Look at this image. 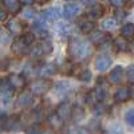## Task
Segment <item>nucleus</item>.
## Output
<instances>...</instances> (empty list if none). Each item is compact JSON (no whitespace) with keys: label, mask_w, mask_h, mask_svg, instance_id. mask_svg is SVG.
I'll return each instance as SVG.
<instances>
[{"label":"nucleus","mask_w":134,"mask_h":134,"mask_svg":"<svg viewBox=\"0 0 134 134\" xmlns=\"http://www.w3.org/2000/svg\"><path fill=\"white\" fill-rule=\"evenodd\" d=\"M88 54H90V47H88V44L85 40L78 39V38L71 39L69 44V57L71 59L83 60L86 57H88Z\"/></svg>","instance_id":"1"},{"label":"nucleus","mask_w":134,"mask_h":134,"mask_svg":"<svg viewBox=\"0 0 134 134\" xmlns=\"http://www.w3.org/2000/svg\"><path fill=\"white\" fill-rule=\"evenodd\" d=\"M51 81L46 79V78H42V79H36L34 81L30 86V93H32L34 95H43L46 94L50 88H51Z\"/></svg>","instance_id":"2"},{"label":"nucleus","mask_w":134,"mask_h":134,"mask_svg":"<svg viewBox=\"0 0 134 134\" xmlns=\"http://www.w3.org/2000/svg\"><path fill=\"white\" fill-rule=\"evenodd\" d=\"M51 52H52V44L50 42H42L38 46H35V48L31 51V55L34 58H40V57L48 55Z\"/></svg>","instance_id":"3"},{"label":"nucleus","mask_w":134,"mask_h":134,"mask_svg":"<svg viewBox=\"0 0 134 134\" xmlns=\"http://www.w3.org/2000/svg\"><path fill=\"white\" fill-rule=\"evenodd\" d=\"M8 85L11 86L12 90H21V88H24L26 86V79L23 75H19V74H11L7 79Z\"/></svg>","instance_id":"4"},{"label":"nucleus","mask_w":134,"mask_h":134,"mask_svg":"<svg viewBox=\"0 0 134 134\" xmlns=\"http://www.w3.org/2000/svg\"><path fill=\"white\" fill-rule=\"evenodd\" d=\"M63 121H67L72 117V106L69 103V102H62L58 107H57V111H55Z\"/></svg>","instance_id":"5"},{"label":"nucleus","mask_w":134,"mask_h":134,"mask_svg":"<svg viewBox=\"0 0 134 134\" xmlns=\"http://www.w3.org/2000/svg\"><path fill=\"white\" fill-rule=\"evenodd\" d=\"M78 14H79V5L75 4V3H67L64 7H63V16L66 19H74Z\"/></svg>","instance_id":"6"},{"label":"nucleus","mask_w":134,"mask_h":134,"mask_svg":"<svg viewBox=\"0 0 134 134\" xmlns=\"http://www.w3.org/2000/svg\"><path fill=\"white\" fill-rule=\"evenodd\" d=\"M110 64H111V59L106 55H99L94 60V66L98 71H106L110 67Z\"/></svg>","instance_id":"7"},{"label":"nucleus","mask_w":134,"mask_h":134,"mask_svg":"<svg viewBox=\"0 0 134 134\" xmlns=\"http://www.w3.org/2000/svg\"><path fill=\"white\" fill-rule=\"evenodd\" d=\"M4 129L8 131H19L21 129V122L19 117H11L7 118V121L4 122Z\"/></svg>","instance_id":"8"},{"label":"nucleus","mask_w":134,"mask_h":134,"mask_svg":"<svg viewBox=\"0 0 134 134\" xmlns=\"http://www.w3.org/2000/svg\"><path fill=\"white\" fill-rule=\"evenodd\" d=\"M34 102V99H32V93H23V94H20L19 98H18V106L21 107V109H27L32 105Z\"/></svg>","instance_id":"9"},{"label":"nucleus","mask_w":134,"mask_h":134,"mask_svg":"<svg viewBox=\"0 0 134 134\" xmlns=\"http://www.w3.org/2000/svg\"><path fill=\"white\" fill-rule=\"evenodd\" d=\"M122 79H124V69H122L121 66L114 67V69L111 70V72H110V81H111V83L118 85V83L122 82Z\"/></svg>","instance_id":"10"},{"label":"nucleus","mask_w":134,"mask_h":134,"mask_svg":"<svg viewBox=\"0 0 134 134\" xmlns=\"http://www.w3.org/2000/svg\"><path fill=\"white\" fill-rule=\"evenodd\" d=\"M130 97H131L130 88H127V87H119L114 94V99L117 102H126Z\"/></svg>","instance_id":"11"},{"label":"nucleus","mask_w":134,"mask_h":134,"mask_svg":"<svg viewBox=\"0 0 134 134\" xmlns=\"http://www.w3.org/2000/svg\"><path fill=\"white\" fill-rule=\"evenodd\" d=\"M55 72H57V66H55L54 63H46V64H43L40 69H39V71H38V74L40 76H51Z\"/></svg>","instance_id":"12"},{"label":"nucleus","mask_w":134,"mask_h":134,"mask_svg":"<svg viewBox=\"0 0 134 134\" xmlns=\"http://www.w3.org/2000/svg\"><path fill=\"white\" fill-rule=\"evenodd\" d=\"M7 27H8L9 32L14 34V35H21V32H23V24H21L19 20H16V19L9 20Z\"/></svg>","instance_id":"13"},{"label":"nucleus","mask_w":134,"mask_h":134,"mask_svg":"<svg viewBox=\"0 0 134 134\" xmlns=\"http://www.w3.org/2000/svg\"><path fill=\"white\" fill-rule=\"evenodd\" d=\"M47 122H48V125L52 127V129H55V130H58V129H60L62 126H63V119L57 114V113H52V114H50L48 115V118H47Z\"/></svg>","instance_id":"14"},{"label":"nucleus","mask_w":134,"mask_h":134,"mask_svg":"<svg viewBox=\"0 0 134 134\" xmlns=\"http://www.w3.org/2000/svg\"><path fill=\"white\" fill-rule=\"evenodd\" d=\"M121 36L125 38L126 40H133L134 39V24L126 23L121 28Z\"/></svg>","instance_id":"15"},{"label":"nucleus","mask_w":134,"mask_h":134,"mask_svg":"<svg viewBox=\"0 0 134 134\" xmlns=\"http://www.w3.org/2000/svg\"><path fill=\"white\" fill-rule=\"evenodd\" d=\"M103 15V7L100 4H94L87 9V16L90 19H98Z\"/></svg>","instance_id":"16"},{"label":"nucleus","mask_w":134,"mask_h":134,"mask_svg":"<svg viewBox=\"0 0 134 134\" xmlns=\"http://www.w3.org/2000/svg\"><path fill=\"white\" fill-rule=\"evenodd\" d=\"M27 51H28V46H27V44L21 40V39L16 40V42L12 44V52H14L15 55H24Z\"/></svg>","instance_id":"17"},{"label":"nucleus","mask_w":134,"mask_h":134,"mask_svg":"<svg viewBox=\"0 0 134 134\" xmlns=\"http://www.w3.org/2000/svg\"><path fill=\"white\" fill-rule=\"evenodd\" d=\"M20 0H4V5L11 14H18L20 11Z\"/></svg>","instance_id":"18"},{"label":"nucleus","mask_w":134,"mask_h":134,"mask_svg":"<svg viewBox=\"0 0 134 134\" xmlns=\"http://www.w3.org/2000/svg\"><path fill=\"white\" fill-rule=\"evenodd\" d=\"M106 40V35L100 31H95V32H90V42L93 44H102Z\"/></svg>","instance_id":"19"},{"label":"nucleus","mask_w":134,"mask_h":134,"mask_svg":"<svg viewBox=\"0 0 134 134\" xmlns=\"http://www.w3.org/2000/svg\"><path fill=\"white\" fill-rule=\"evenodd\" d=\"M43 16H44V19L48 20V21H57V19L59 18L58 8H47L43 12Z\"/></svg>","instance_id":"20"},{"label":"nucleus","mask_w":134,"mask_h":134,"mask_svg":"<svg viewBox=\"0 0 134 134\" xmlns=\"http://www.w3.org/2000/svg\"><path fill=\"white\" fill-rule=\"evenodd\" d=\"M78 27H79V30H81L83 34H90V32L94 31L95 24L93 23V21H81V23L78 24Z\"/></svg>","instance_id":"21"},{"label":"nucleus","mask_w":134,"mask_h":134,"mask_svg":"<svg viewBox=\"0 0 134 134\" xmlns=\"http://www.w3.org/2000/svg\"><path fill=\"white\" fill-rule=\"evenodd\" d=\"M34 34L40 38H47L48 36V31L46 30V27H43L42 23H36L34 26Z\"/></svg>","instance_id":"22"},{"label":"nucleus","mask_w":134,"mask_h":134,"mask_svg":"<svg viewBox=\"0 0 134 134\" xmlns=\"http://www.w3.org/2000/svg\"><path fill=\"white\" fill-rule=\"evenodd\" d=\"M114 43H115V47L118 51H127L129 50V44H127V40L125 38H122V36L117 38Z\"/></svg>","instance_id":"23"},{"label":"nucleus","mask_w":134,"mask_h":134,"mask_svg":"<svg viewBox=\"0 0 134 134\" xmlns=\"http://www.w3.org/2000/svg\"><path fill=\"white\" fill-rule=\"evenodd\" d=\"M115 26H117V20L113 19V18H111V19L109 18V19L103 20V23H102V27L106 28V30H113Z\"/></svg>","instance_id":"24"},{"label":"nucleus","mask_w":134,"mask_h":134,"mask_svg":"<svg viewBox=\"0 0 134 134\" xmlns=\"http://www.w3.org/2000/svg\"><path fill=\"white\" fill-rule=\"evenodd\" d=\"M26 134H43V130L40 129V126L34 124L26 129Z\"/></svg>","instance_id":"25"},{"label":"nucleus","mask_w":134,"mask_h":134,"mask_svg":"<svg viewBox=\"0 0 134 134\" xmlns=\"http://www.w3.org/2000/svg\"><path fill=\"white\" fill-rule=\"evenodd\" d=\"M125 121H126L127 125L134 126V109H130V110L126 111V114H125Z\"/></svg>","instance_id":"26"},{"label":"nucleus","mask_w":134,"mask_h":134,"mask_svg":"<svg viewBox=\"0 0 134 134\" xmlns=\"http://www.w3.org/2000/svg\"><path fill=\"white\" fill-rule=\"evenodd\" d=\"M21 40H23L27 46H31L35 40V36H34V34H23V36H21Z\"/></svg>","instance_id":"27"},{"label":"nucleus","mask_w":134,"mask_h":134,"mask_svg":"<svg viewBox=\"0 0 134 134\" xmlns=\"http://www.w3.org/2000/svg\"><path fill=\"white\" fill-rule=\"evenodd\" d=\"M109 2H110L111 5L115 7V8H122V7H125L127 4L129 0H109Z\"/></svg>","instance_id":"28"},{"label":"nucleus","mask_w":134,"mask_h":134,"mask_svg":"<svg viewBox=\"0 0 134 134\" xmlns=\"http://www.w3.org/2000/svg\"><path fill=\"white\" fill-rule=\"evenodd\" d=\"M79 79L83 81V82H90L91 81V72L88 71V70H83L79 74Z\"/></svg>","instance_id":"29"},{"label":"nucleus","mask_w":134,"mask_h":134,"mask_svg":"<svg viewBox=\"0 0 134 134\" xmlns=\"http://www.w3.org/2000/svg\"><path fill=\"white\" fill-rule=\"evenodd\" d=\"M126 75H127V79L130 83L134 85V64H130L126 70Z\"/></svg>","instance_id":"30"},{"label":"nucleus","mask_w":134,"mask_h":134,"mask_svg":"<svg viewBox=\"0 0 134 134\" xmlns=\"http://www.w3.org/2000/svg\"><path fill=\"white\" fill-rule=\"evenodd\" d=\"M57 87H58V91H59V93H67V91H69L70 85L66 83V82H60V83L57 85Z\"/></svg>","instance_id":"31"},{"label":"nucleus","mask_w":134,"mask_h":134,"mask_svg":"<svg viewBox=\"0 0 134 134\" xmlns=\"http://www.w3.org/2000/svg\"><path fill=\"white\" fill-rule=\"evenodd\" d=\"M70 134H88V131L83 127H72L70 130Z\"/></svg>","instance_id":"32"},{"label":"nucleus","mask_w":134,"mask_h":134,"mask_svg":"<svg viewBox=\"0 0 134 134\" xmlns=\"http://www.w3.org/2000/svg\"><path fill=\"white\" fill-rule=\"evenodd\" d=\"M0 42H2V43H8L9 42V38L5 35V32L2 31V30H0Z\"/></svg>","instance_id":"33"},{"label":"nucleus","mask_w":134,"mask_h":134,"mask_svg":"<svg viewBox=\"0 0 134 134\" xmlns=\"http://www.w3.org/2000/svg\"><path fill=\"white\" fill-rule=\"evenodd\" d=\"M5 121H7V114H5V111L0 109V122L3 124V122H5Z\"/></svg>","instance_id":"34"},{"label":"nucleus","mask_w":134,"mask_h":134,"mask_svg":"<svg viewBox=\"0 0 134 134\" xmlns=\"http://www.w3.org/2000/svg\"><path fill=\"white\" fill-rule=\"evenodd\" d=\"M5 19H7V12L2 7H0V21H4Z\"/></svg>","instance_id":"35"},{"label":"nucleus","mask_w":134,"mask_h":134,"mask_svg":"<svg viewBox=\"0 0 134 134\" xmlns=\"http://www.w3.org/2000/svg\"><path fill=\"white\" fill-rule=\"evenodd\" d=\"M24 16L26 18H32L34 16V11L32 9H26L24 11Z\"/></svg>","instance_id":"36"},{"label":"nucleus","mask_w":134,"mask_h":134,"mask_svg":"<svg viewBox=\"0 0 134 134\" xmlns=\"http://www.w3.org/2000/svg\"><path fill=\"white\" fill-rule=\"evenodd\" d=\"M21 3L23 4H27V5H30V4H32L34 2H35V0H20Z\"/></svg>","instance_id":"37"},{"label":"nucleus","mask_w":134,"mask_h":134,"mask_svg":"<svg viewBox=\"0 0 134 134\" xmlns=\"http://www.w3.org/2000/svg\"><path fill=\"white\" fill-rule=\"evenodd\" d=\"M35 2H36L38 4H44V3H47V2H50V0H35Z\"/></svg>","instance_id":"38"},{"label":"nucleus","mask_w":134,"mask_h":134,"mask_svg":"<svg viewBox=\"0 0 134 134\" xmlns=\"http://www.w3.org/2000/svg\"><path fill=\"white\" fill-rule=\"evenodd\" d=\"M109 134H122V131L121 130H113V131H110Z\"/></svg>","instance_id":"39"},{"label":"nucleus","mask_w":134,"mask_h":134,"mask_svg":"<svg viewBox=\"0 0 134 134\" xmlns=\"http://www.w3.org/2000/svg\"><path fill=\"white\" fill-rule=\"evenodd\" d=\"M82 2H83V3H93L94 0H82Z\"/></svg>","instance_id":"40"},{"label":"nucleus","mask_w":134,"mask_h":134,"mask_svg":"<svg viewBox=\"0 0 134 134\" xmlns=\"http://www.w3.org/2000/svg\"><path fill=\"white\" fill-rule=\"evenodd\" d=\"M3 127H4V125L2 124V122H0V133H2V131H3Z\"/></svg>","instance_id":"41"},{"label":"nucleus","mask_w":134,"mask_h":134,"mask_svg":"<svg viewBox=\"0 0 134 134\" xmlns=\"http://www.w3.org/2000/svg\"><path fill=\"white\" fill-rule=\"evenodd\" d=\"M130 94H131V97L134 98V87H133V88H131V90H130Z\"/></svg>","instance_id":"42"},{"label":"nucleus","mask_w":134,"mask_h":134,"mask_svg":"<svg viewBox=\"0 0 134 134\" xmlns=\"http://www.w3.org/2000/svg\"><path fill=\"white\" fill-rule=\"evenodd\" d=\"M43 134H52L51 131H43Z\"/></svg>","instance_id":"43"}]
</instances>
